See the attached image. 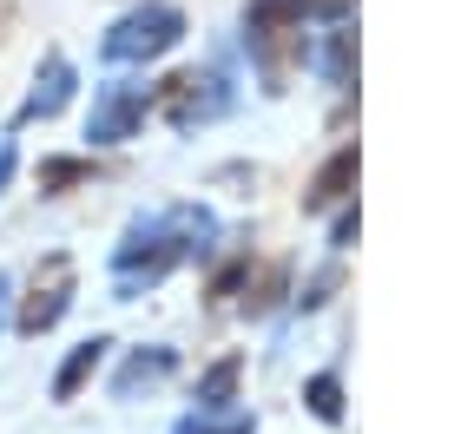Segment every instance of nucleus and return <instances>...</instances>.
Here are the masks:
<instances>
[{
  "instance_id": "7ed1b4c3",
  "label": "nucleus",
  "mask_w": 461,
  "mask_h": 434,
  "mask_svg": "<svg viewBox=\"0 0 461 434\" xmlns=\"http://www.w3.org/2000/svg\"><path fill=\"white\" fill-rule=\"evenodd\" d=\"M178 40H185V13L172 7V0H139V7H125L106 27L99 53H106L113 66H145V59L172 53Z\"/></svg>"
},
{
  "instance_id": "423d86ee",
  "label": "nucleus",
  "mask_w": 461,
  "mask_h": 434,
  "mask_svg": "<svg viewBox=\"0 0 461 434\" xmlns=\"http://www.w3.org/2000/svg\"><path fill=\"white\" fill-rule=\"evenodd\" d=\"M145 112H152V93H145L139 79H113V86H99V93H93L86 138H93V145H125V138H139Z\"/></svg>"
},
{
  "instance_id": "2eb2a0df",
  "label": "nucleus",
  "mask_w": 461,
  "mask_h": 434,
  "mask_svg": "<svg viewBox=\"0 0 461 434\" xmlns=\"http://www.w3.org/2000/svg\"><path fill=\"white\" fill-rule=\"evenodd\" d=\"M244 270H250V251H238L224 263V270L212 277V289H204V303H212V316H230L238 309V289H244Z\"/></svg>"
},
{
  "instance_id": "dca6fc26",
  "label": "nucleus",
  "mask_w": 461,
  "mask_h": 434,
  "mask_svg": "<svg viewBox=\"0 0 461 434\" xmlns=\"http://www.w3.org/2000/svg\"><path fill=\"white\" fill-rule=\"evenodd\" d=\"M303 402H310V415H317V421H330V428L343 421V382L337 376H310L303 382Z\"/></svg>"
},
{
  "instance_id": "f3484780",
  "label": "nucleus",
  "mask_w": 461,
  "mask_h": 434,
  "mask_svg": "<svg viewBox=\"0 0 461 434\" xmlns=\"http://www.w3.org/2000/svg\"><path fill=\"white\" fill-rule=\"evenodd\" d=\"M323 73H330V86H349V79H356V33H349V27L330 33V47H323Z\"/></svg>"
},
{
  "instance_id": "6ab92c4d",
  "label": "nucleus",
  "mask_w": 461,
  "mask_h": 434,
  "mask_svg": "<svg viewBox=\"0 0 461 434\" xmlns=\"http://www.w3.org/2000/svg\"><path fill=\"white\" fill-rule=\"evenodd\" d=\"M356 224H363V217H356V204H343L337 224H330V244H337V251H349V244H356Z\"/></svg>"
},
{
  "instance_id": "5701e85b",
  "label": "nucleus",
  "mask_w": 461,
  "mask_h": 434,
  "mask_svg": "<svg viewBox=\"0 0 461 434\" xmlns=\"http://www.w3.org/2000/svg\"><path fill=\"white\" fill-rule=\"evenodd\" d=\"M14 33V0H0V40Z\"/></svg>"
},
{
  "instance_id": "6e6552de",
  "label": "nucleus",
  "mask_w": 461,
  "mask_h": 434,
  "mask_svg": "<svg viewBox=\"0 0 461 434\" xmlns=\"http://www.w3.org/2000/svg\"><path fill=\"white\" fill-rule=\"evenodd\" d=\"M172 368H178V349L172 342H145V349H132V356L119 362L113 395L119 402H139V395H152L158 382H172Z\"/></svg>"
},
{
  "instance_id": "f8f14e48",
  "label": "nucleus",
  "mask_w": 461,
  "mask_h": 434,
  "mask_svg": "<svg viewBox=\"0 0 461 434\" xmlns=\"http://www.w3.org/2000/svg\"><path fill=\"white\" fill-rule=\"evenodd\" d=\"M238 382H244V356H218L212 368H204V376H198V408H230V402H238Z\"/></svg>"
},
{
  "instance_id": "4468645a",
  "label": "nucleus",
  "mask_w": 461,
  "mask_h": 434,
  "mask_svg": "<svg viewBox=\"0 0 461 434\" xmlns=\"http://www.w3.org/2000/svg\"><path fill=\"white\" fill-rule=\"evenodd\" d=\"M172 434H258V421H250L244 408H192Z\"/></svg>"
},
{
  "instance_id": "aec40b11",
  "label": "nucleus",
  "mask_w": 461,
  "mask_h": 434,
  "mask_svg": "<svg viewBox=\"0 0 461 434\" xmlns=\"http://www.w3.org/2000/svg\"><path fill=\"white\" fill-rule=\"evenodd\" d=\"M303 7H310V13H323V20H337V27H343V13H349V0H303Z\"/></svg>"
},
{
  "instance_id": "f257e3e1",
  "label": "nucleus",
  "mask_w": 461,
  "mask_h": 434,
  "mask_svg": "<svg viewBox=\"0 0 461 434\" xmlns=\"http://www.w3.org/2000/svg\"><path fill=\"white\" fill-rule=\"evenodd\" d=\"M218 237V217L204 204H165V211H139L125 224L119 251H113V297L132 303L152 283H165L185 257H204V244Z\"/></svg>"
},
{
  "instance_id": "f03ea898",
  "label": "nucleus",
  "mask_w": 461,
  "mask_h": 434,
  "mask_svg": "<svg viewBox=\"0 0 461 434\" xmlns=\"http://www.w3.org/2000/svg\"><path fill=\"white\" fill-rule=\"evenodd\" d=\"M303 20H310L303 0H244V47L264 66L270 93H284L290 66L303 59Z\"/></svg>"
},
{
  "instance_id": "1a4fd4ad",
  "label": "nucleus",
  "mask_w": 461,
  "mask_h": 434,
  "mask_svg": "<svg viewBox=\"0 0 461 434\" xmlns=\"http://www.w3.org/2000/svg\"><path fill=\"white\" fill-rule=\"evenodd\" d=\"M356 145H343V152H330L323 158V172L310 178V191H303V211H330V204H349V191H356Z\"/></svg>"
},
{
  "instance_id": "ddd939ff",
  "label": "nucleus",
  "mask_w": 461,
  "mask_h": 434,
  "mask_svg": "<svg viewBox=\"0 0 461 434\" xmlns=\"http://www.w3.org/2000/svg\"><path fill=\"white\" fill-rule=\"evenodd\" d=\"M40 198H59V191H73V184H86V178H99V164L93 158H40Z\"/></svg>"
},
{
  "instance_id": "a211bd4d",
  "label": "nucleus",
  "mask_w": 461,
  "mask_h": 434,
  "mask_svg": "<svg viewBox=\"0 0 461 434\" xmlns=\"http://www.w3.org/2000/svg\"><path fill=\"white\" fill-rule=\"evenodd\" d=\"M337 277H343V270H337V263H330V270H317V277H310V283H303V297H297V303H303V309H317V303L330 297V289H337Z\"/></svg>"
},
{
  "instance_id": "4be33fe9",
  "label": "nucleus",
  "mask_w": 461,
  "mask_h": 434,
  "mask_svg": "<svg viewBox=\"0 0 461 434\" xmlns=\"http://www.w3.org/2000/svg\"><path fill=\"white\" fill-rule=\"evenodd\" d=\"M7 297H14V277L0 270V329H7Z\"/></svg>"
},
{
  "instance_id": "0eeeda50",
  "label": "nucleus",
  "mask_w": 461,
  "mask_h": 434,
  "mask_svg": "<svg viewBox=\"0 0 461 434\" xmlns=\"http://www.w3.org/2000/svg\"><path fill=\"white\" fill-rule=\"evenodd\" d=\"M79 86V73H73V59L67 53H47L40 59V73H33V93L20 99V112H14V126H33V119H59L67 112V99Z\"/></svg>"
},
{
  "instance_id": "412c9836",
  "label": "nucleus",
  "mask_w": 461,
  "mask_h": 434,
  "mask_svg": "<svg viewBox=\"0 0 461 434\" xmlns=\"http://www.w3.org/2000/svg\"><path fill=\"white\" fill-rule=\"evenodd\" d=\"M14 164H20V152H14L7 138H0V191H7V184H14Z\"/></svg>"
},
{
  "instance_id": "39448f33",
  "label": "nucleus",
  "mask_w": 461,
  "mask_h": 434,
  "mask_svg": "<svg viewBox=\"0 0 461 434\" xmlns=\"http://www.w3.org/2000/svg\"><path fill=\"white\" fill-rule=\"evenodd\" d=\"M152 106L172 119L178 132L212 126V119L230 112V79H224L218 66H185V73H172V79H165V86L152 93Z\"/></svg>"
},
{
  "instance_id": "20e7f679",
  "label": "nucleus",
  "mask_w": 461,
  "mask_h": 434,
  "mask_svg": "<svg viewBox=\"0 0 461 434\" xmlns=\"http://www.w3.org/2000/svg\"><path fill=\"white\" fill-rule=\"evenodd\" d=\"M73 297H79L73 257L47 251L33 263V277H27V297H20V309H14V329H20V336H47V329H59V316L73 309Z\"/></svg>"
},
{
  "instance_id": "9b49d317",
  "label": "nucleus",
  "mask_w": 461,
  "mask_h": 434,
  "mask_svg": "<svg viewBox=\"0 0 461 434\" xmlns=\"http://www.w3.org/2000/svg\"><path fill=\"white\" fill-rule=\"evenodd\" d=\"M106 356H113V336H86L67 362H59V376H53V402H73L79 388L99 376V362H106Z\"/></svg>"
},
{
  "instance_id": "9d476101",
  "label": "nucleus",
  "mask_w": 461,
  "mask_h": 434,
  "mask_svg": "<svg viewBox=\"0 0 461 434\" xmlns=\"http://www.w3.org/2000/svg\"><path fill=\"white\" fill-rule=\"evenodd\" d=\"M284 283H290V263H284V257L250 263V270H244V289H238V309H244V316H270L277 297H284Z\"/></svg>"
}]
</instances>
